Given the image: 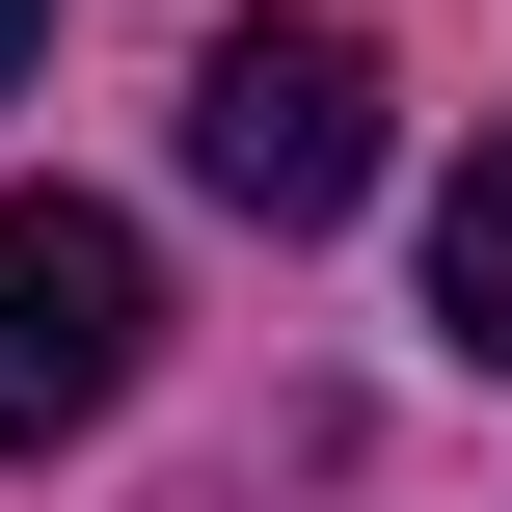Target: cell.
<instances>
[{"label":"cell","instance_id":"cell-1","mask_svg":"<svg viewBox=\"0 0 512 512\" xmlns=\"http://www.w3.org/2000/svg\"><path fill=\"white\" fill-rule=\"evenodd\" d=\"M135 351H162V243H135L108 189H0V459L108 432Z\"/></svg>","mask_w":512,"mask_h":512},{"label":"cell","instance_id":"cell-3","mask_svg":"<svg viewBox=\"0 0 512 512\" xmlns=\"http://www.w3.org/2000/svg\"><path fill=\"white\" fill-rule=\"evenodd\" d=\"M432 324H459V351L512 378V135L459 162V189H432Z\"/></svg>","mask_w":512,"mask_h":512},{"label":"cell","instance_id":"cell-4","mask_svg":"<svg viewBox=\"0 0 512 512\" xmlns=\"http://www.w3.org/2000/svg\"><path fill=\"white\" fill-rule=\"evenodd\" d=\"M0 81H27V0H0Z\"/></svg>","mask_w":512,"mask_h":512},{"label":"cell","instance_id":"cell-2","mask_svg":"<svg viewBox=\"0 0 512 512\" xmlns=\"http://www.w3.org/2000/svg\"><path fill=\"white\" fill-rule=\"evenodd\" d=\"M189 189L270 216V243H324V216L378 189V54H351V27H216V54H189Z\"/></svg>","mask_w":512,"mask_h":512}]
</instances>
